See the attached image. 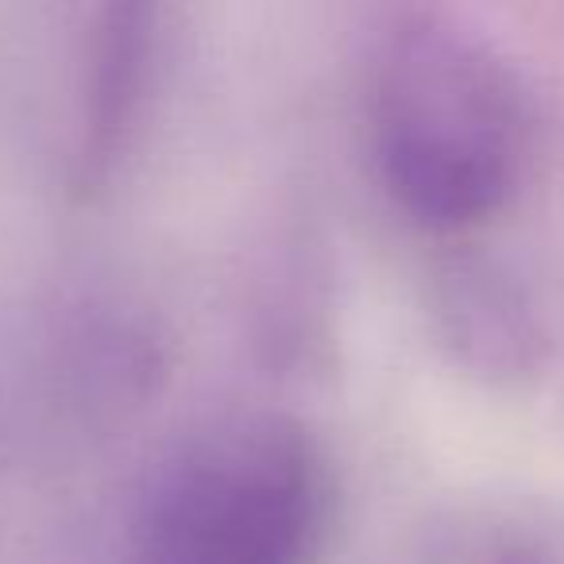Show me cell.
Wrapping results in <instances>:
<instances>
[{
	"label": "cell",
	"mask_w": 564,
	"mask_h": 564,
	"mask_svg": "<svg viewBox=\"0 0 564 564\" xmlns=\"http://www.w3.org/2000/svg\"><path fill=\"white\" fill-rule=\"evenodd\" d=\"M155 51V28L148 9H105V24L94 32V51L82 89L78 128V186L94 189L117 166L135 117L143 109L148 63Z\"/></svg>",
	"instance_id": "3957f363"
},
{
	"label": "cell",
	"mask_w": 564,
	"mask_h": 564,
	"mask_svg": "<svg viewBox=\"0 0 564 564\" xmlns=\"http://www.w3.org/2000/svg\"><path fill=\"white\" fill-rule=\"evenodd\" d=\"M329 476L279 414L220 417L163 464L140 514L135 564H314Z\"/></svg>",
	"instance_id": "7a4b0ae2"
},
{
	"label": "cell",
	"mask_w": 564,
	"mask_h": 564,
	"mask_svg": "<svg viewBox=\"0 0 564 564\" xmlns=\"http://www.w3.org/2000/svg\"><path fill=\"white\" fill-rule=\"evenodd\" d=\"M445 340L468 368L510 376L533 364L538 329L530 310L510 291L502 274L487 267H456L441 294Z\"/></svg>",
	"instance_id": "277c9868"
},
{
	"label": "cell",
	"mask_w": 564,
	"mask_h": 564,
	"mask_svg": "<svg viewBox=\"0 0 564 564\" xmlns=\"http://www.w3.org/2000/svg\"><path fill=\"white\" fill-rule=\"evenodd\" d=\"M371 155L391 202L437 236L495 220L533 163V101L495 43L445 12H402L371 66Z\"/></svg>",
	"instance_id": "6da1fadb"
},
{
	"label": "cell",
	"mask_w": 564,
	"mask_h": 564,
	"mask_svg": "<svg viewBox=\"0 0 564 564\" xmlns=\"http://www.w3.org/2000/svg\"><path fill=\"white\" fill-rule=\"evenodd\" d=\"M502 564H533V561H525V556H510V561H502Z\"/></svg>",
	"instance_id": "5b68a950"
}]
</instances>
